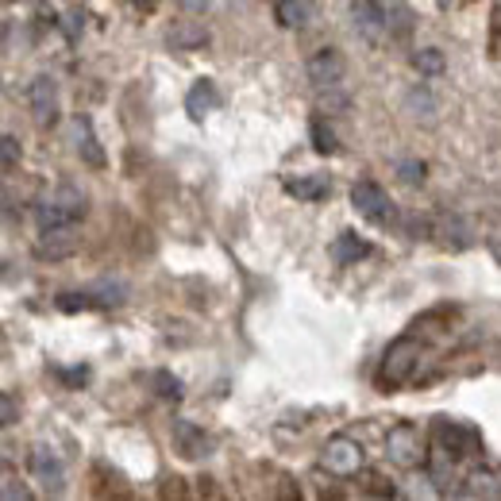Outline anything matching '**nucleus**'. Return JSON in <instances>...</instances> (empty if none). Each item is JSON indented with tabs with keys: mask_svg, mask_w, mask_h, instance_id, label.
<instances>
[{
	"mask_svg": "<svg viewBox=\"0 0 501 501\" xmlns=\"http://www.w3.org/2000/svg\"><path fill=\"white\" fill-rule=\"evenodd\" d=\"M85 212H89V200H85V193L78 190V185H59L51 197H42L35 205V220L39 227H54V224H78L85 220Z\"/></svg>",
	"mask_w": 501,
	"mask_h": 501,
	"instance_id": "nucleus-1",
	"label": "nucleus"
},
{
	"mask_svg": "<svg viewBox=\"0 0 501 501\" xmlns=\"http://www.w3.org/2000/svg\"><path fill=\"white\" fill-rule=\"evenodd\" d=\"M385 455H390V463L401 467V470H417V467H428V455L432 451L424 448L421 428L394 424L390 432H385Z\"/></svg>",
	"mask_w": 501,
	"mask_h": 501,
	"instance_id": "nucleus-2",
	"label": "nucleus"
},
{
	"mask_svg": "<svg viewBox=\"0 0 501 501\" xmlns=\"http://www.w3.org/2000/svg\"><path fill=\"white\" fill-rule=\"evenodd\" d=\"M320 467L328 470V475H336V478H359L366 470V451H363L359 440L332 436L324 443V451H320Z\"/></svg>",
	"mask_w": 501,
	"mask_h": 501,
	"instance_id": "nucleus-3",
	"label": "nucleus"
},
{
	"mask_svg": "<svg viewBox=\"0 0 501 501\" xmlns=\"http://www.w3.org/2000/svg\"><path fill=\"white\" fill-rule=\"evenodd\" d=\"M417 363H421V343L413 336H401L385 348V359H382V370H378V382L382 385H405L413 375H417Z\"/></svg>",
	"mask_w": 501,
	"mask_h": 501,
	"instance_id": "nucleus-4",
	"label": "nucleus"
},
{
	"mask_svg": "<svg viewBox=\"0 0 501 501\" xmlns=\"http://www.w3.org/2000/svg\"><path fill=\"white\" fill-rule=\"evenodd\" d=\"M351 205H355V212H359L363 220L378 224V227H385V224H394V220H397L390 193H385L378 181H370V178H363V181H355V185H351Z\"/></svg>",
	"mask_w": 501,
	"mask_h": 501,
	"instance_id": "nucleus-5",
	"label": "nucleus"
},
{
	"mask_svg": "<svg viewBox=\"0 0 501 501\" xmlns=\"http://www.w3.org/2000/svg\"><path fill=\"white\" fill-rule=\"evenodd\" d=\"M81 251V232L78 224H54V227H39L35 239V259L42 263H62L70 255Z\"/></svg>",
	"mask_w": 501,
	"mask_h": 501,
	"instance_id": "nucleus-6",
	"label": "nucleus"
},
{
	"mask_svg": "<svg viewBox=\"0 0 501 501\" xmlns=\"http://www.w3.org/2000/svg\"><path fill=\"white\" fill-rule=\"evenodd\" d=\"M432 443H436L443 455H451L455 463L467 459V455H478V436H475V428L455 424V421H443V417L432 424Z\"/></svg>",
	"mask_w": 501,
	"mask_h": 501,
	"instance_id": "nucleus-7",
	"label": "nucleus"
},
{
	"mask_svg": "<svg viewBox=\"0 0 501 501\" xmlns=\"http://www.w3.org/2000/svg\"><path fill=\"white\" fill-rule=\"evenodd\" d=\"M27 475H32L47 494H62V482H66V467L62 459L54 455L47 443H39V448L27 451Z\"/></svg>",
	"mask_w": 501,
	"mask_h": 501,
	"instance_id": "nucleus-8",
	"label": "nucleus"
},
{
	"mask_svg": "<svg viewBox=\"0 0 501 501\" xmlns=\"http://www.w3.org/2000/svg\"><path fill=\"white\" fill-rule=\"evenodd\" d=\"M351 27L363 42H382L390 32V12H385L378 0H355L351 5Z\"/></svg>",
	"mask_w": 501,
	"mask_h": 501,
	"instance_id": "nucleus-9",
	"label": "nucleus"
},
{
	"mask_svg": "<svg viewBox=\"0 0 501 501\" xmlns=\"http://www.w3.org/2000/svg\"><path fill=\"white\" fill-rule=\"evenodd\" d=\"M305 74H309V81L317 85V89H324V85H339L343 81V74H348V62H343V54L336 47H320L305 62Z\"/></svg>",
	"mask_w": 501,
	"mask_h": 501,
	"instance_id": "nucleus-10",
	"label": "nucleus"
},
{
	"mask_svg": "<svg viewBox=\"0 0 501 501\" xmlns=\"http://www.w3.org/2000/svg\"><path fill=\"white\" fill-rule=\"evenodd\" d=\"M170 436H174V451L181 455V459H205V455L212 451L209 432L200 424H193V421H174Z\"/></svg>",
	"mask_w": 501,
	"mask_h": 501,
	"instance_id": "nucleus-11",
	"label": "nucleus"
},
{
	"mask_svg": "<svg viewBox=\"0 0 501 501\" xmlns=\"http://www.w3.org/2000/svg\"><path fill=\"white\" fill-rule=\"evenodd\" d=\"M27 100H32V112H35L39 127H51L54 120H59V93H54L51 78H35L32 89H27Z\"/></svg>",
	"mask_w": 501,
	"mask_h": 501,
	"instance_id": "nucleus-12",
	"label": "nucleus"
},
{
	"mask_svg": "<svg viewBox=\"0 0 501 501\" xmlns=\"http://www.w3.org/2000/svg\"><path fill=\"white\" fill-rule=\"evenodd\" d=\"M274 20L290 32H305L317 20V0H278L274 5Z\"/></svg>",
	"mask_w": 501,
	"mask_h": 501,
	"instance_id": "nucleus-13",
	"label": "nucleus"
},
{
	"mask_svg": "<svg viewBox=\"0 0 501 501\" xmlns=\"http://www.w3.org/2000/svg\"><path fill=\"white\" fill-rule=\"evenodd\" d=\"M328 255H332L336 266H355V263H363L366 255H370V243L359 239L355 232H339V236L332 239V247H328Z\"/></svg>",
	"mask_w": 501,
	"mask_h": 501,
	"instance_id": "nucleus-14",
	"label": "nucleus"
},
{
	"mask_svg": "<svg viewBox=\"0 0 501 501\" xmlns=\"http://www.w3.org/2000/svg\"><path fill=\"white\" fill-rule=\"evenodd\" d=\"M455 497H501V475L497 470H470L467 475V486L463 490H455Z\"/></svg>",
	"mask_w": 501,
	"mask_h": 501,
	"instance_id": "nucleus-15",
	"label": "nucleus"
},
{
	"mask_svg": "<svg viewBox=\"0 0 501 501\" xmlns=\"http://www.w3.org/2000/svg\"><path fill=\"white\" fill-rule=\"evenodd\" d=\"M285 193L297 200H324L332 193V181L324 174H305V178H285Z\"/></svg>",
	"mask_w": 501,
	"mask_h": 501,
	"instance_id": "nucleus-16",
	"label": "nucleus"
},
{
	"mask_svg": "<svg viewBox=\"0 0 501 501\" xmlns=\"http://www.w3.org/2000/svg\"><path fill=\"white\" fill-rule=\"evenodd\" d=\"M217 105H220V89H217V85H212L209 78H200V81L193 85V89H190V97H185V108H190V116H193V120L209 116V112L217 108Z\"/></svg>",
	"mask_w": 501,
	"mask_h": 501,
	"instance_id": "nucleus-17",
	"label": "nucleus"
},
{
	"mask_svg": "<svg viewBox=\"0 0 501 501\" xmlns=\"http://www.w3.org/2000/svg\"><path fill=\"white\" fill-rule=\"evenodd\" d=\"M78 135H81V159L89 162L93 170H105L108 159H105V151H100V143H97V135H93V124L85 120V116L78 120Z\"/></svg>",
	"mask_w": 501,
	"mask_h": 501,
	"instance_id": "nucleus-18",
	"label": "nucleus"
},
{
	"mask_svg": "<svg viewBox=\"0 0 501 501\" xmlns=\"http://www.w3.org/2000/svg\"><path fill=\"white\" fill-rule=\"evenodd\" d=\"M470 232H475V227H470L463 217H448V220H440V227H436V236H443L448 247H467Z\"/></svg>",
	"mask_w": 501,
	"mask_h": 501,
	"instance_id": "nucleus-19",
	"label": "nucleus"
},
{
	"mask_svg": "<svg viewBox=\"0 0 501 501\" xmlns=\"http://www.w3.org/2000/svg\"><path fill=\"white\" fill-rule=\"evenodd\" d=\"M309 135H312V147H317L320 154H336L339 151V139L332 132V124H324V116H312Z\"/></svg>",
	"mask_w": 501,
	"mask_h": 501,
	"instance_id": "nucleus-20",
	"label": "nucleus"
},
{
	"mask_svg": "<svg viewBox=\"0 0 501 501\" xmlns=\"http://www.w3.org/2000/svg\"><path fill=\"white\" fill-rule=\"evenodd\" d=\"M443 51L440 47H424V51H417L413 54V70H417V74H424V78H436V74H443Z\"/></svg>",
	"mask_w": 501,
	"mask_h": 501,
	"instance_id": "nucleus-21",
	"label": "nucleus"
},
{
	"mask_svg": "<svg viewBox=\"0 0 501 501\" xmlns=\"http://www.w3.org/2000/svg\"><path fill=\"white\" fill-rule=\"evenodd\" d=\"M170 42H174L178 51H193V47H200V42H209V35H205V27L185 23V27H174V32H170Z\"/></svg>",
	"mask_w": 501,
	"mask_h": 501,
	"instance_id": "nucleus-22",
	"label": "nucleus"
},
{
	"mask_svg": "<svg viewBox=\"0 0 501 501\" xmlns=\"http://www.w3.org/2000/svg\"><path fill=\"white\" fill-rule=\"evenodd\" d=\"M0 162H5V174L20 166V139L12 132H5V139H0Z\"/></svg>",
	"mask_w": 501,
	"mask_h": 501,
	"instance_id": "nucleus-23",
	"label": "nucleus"
},
{
	"mask_svg": "<svg viewBox=\"0 0 501 501\" xmlns=\"http://www.w3.org/2000/svg\"><path fill=\"white\" fill-rule=\"evenodd\" d=\"M151 382H154V394H159V397H174V401L181 397V382L170 375V370H154Z\"/></svg>",
	"mask_w": 501,
	"mask_h": 501,
	"instance_id": "nucleus-24",
	"label": "nucleus"
},
{
	"mask_svg": "<svg viewBox=\"0 0 501 501\" xmlns=\"http://www.w3.org/2000/svg\"><path fill=\"white\" fill-rule=\"evenodd\" d=\"M397 178L405 185H424V162L421 159H401L397 162Z\"/></svg>",
	"mask_w": 501,
	"mask_h": 501,
	"instance_id": "nucleus-25",
	"label": "nucleus"
},
{
	"mask_svg": "<svg viewBox=\"0 0 501 501\" xmlns=\"http://www.w3.org/2000/svg\"><path fill=\"white\" fill-rule=\"evenodd\" d=\"M409 108H413V116H421V108H424L428 120L436 116V100H432V93H428V89H413L409 93Z\"/></svg>",
	"mask_w": 501,
	"mask_h": 501,
	"instance_id": "nucleus-26",
	"label": "nucleus"
},
{
	"mask_svg": "<svg viewBox=\"0 0 501 501\" xmlns=\"http://www.w3.org/2000/svg\"><path fill=\"white\" fill-rule=\"evenodd\" d=\"M363 494H370V497H397V486H394V482H385L382 475H366Z\"/></svg>",
	"mask_w": 501,
	"mask_h": 501,
	"instance_id": "nucleus-27",
	"label": "nucleus"
},
{
	"mask_svg": "<svg viewBox=\"0 0 501 501\" xmlns=\"http://www.w3.org/2000/svg\"><path fill=\"white\" fill-rule=\"evenodd\" d=\"M0 494H5V501H16V497H32V490L12 475V470H5V486H0Z\"/></svg>",
	"mask_w": 501,
	"mask_h": 501,
	"instance_id": "nucleus-28",
	"label": "nucleus"
},
{
	"mask_svg": "<svg viewBox=\"0 0 501 501\" xmlns=\"http://www.w3.org/2000/svg\"><path fill=\"white\" fill-rule=\"evenodd\" d=\"M159 497H190V486H185L181 475H170V478H162V486H159Z\"/></svg>",
	"mask_w": 501,
	"mask_h": 501,
	"instance_id": "nucleus-29",
	"label": "nucleus"
},
{
	"mask_svg": "<svg viewBox=\"0 0 501 501\" xmlns=\"http://www.w3.org/2000/svg\"><path fill=\"white\" fill-rule=\"evenodd\" d=\"M401 227L409 232V239H424L428 232H432V224L421 220V217H405V220H401Z\"/></svg>",
	"mask_w": 501,
	"mask_h": 501,
	"instance_id": "nucleus-30",
	"label": "nucleus"
},
{
	"mask_svg": "<svg viewBox=\"0 0 501 501\" xmlns=\"http://www.w3.org/2000/svg\"><path fill=\"white\" fill-rule=\"evenodd\" d=\"M0 417H5V428L16 424V397H12V394L0 397Z\"/></svg>",
	"mask_w": 501,
	"mask_h": 501,
	"instance_id": "nucleus-31",
	"label": "nucleus"
},
{
	"mask_svg": "<svg viewBox=\"0 0 501 501\" xmlns=\"http://www.w3.org/2000/svg\"><path fill=\"white\" fill-rule=\"evenodd\" d=\"M274 494H278V497H297L301 490L293 486V478H290V475H278V486H274Z\"/></svg>",
	"mask_w": 501,
	"mask_h": 501,
	"instance_id": "nucleus-32",
	"label": "nucleus"
},
{
	"mask_svg": "<svg viewBox=\"0 0 501 501\" xmlns=\"http://www.w3.org/2000/svg\"><path fill=\"white\" fill-rule=\"evenodd\" d=\"M200 497H220V490L212 486V478H200Z\"/></svg>",
	"mask_w": 501,
	"mask_h": 501,
	"instance_id": "nucleus-33",
	"label": "nucleus"
},
{
	"mask_svg": "<svg viewBox=\"0 0 501 501\" xmlns=\"http://www.w3.org/2000/svg\"><path fill=\"white\" fill-rule=\"evenodd\" d=\"M181 5H190V8H205L209 0H181Z\"/></svg>",
	"mask_w": 501,
	"mask_h": 501,
	"instance_id": "nucleus-34",
	"label": "nucleus"
},
{
	"mask_svg": "<svg viewBox=\"0 0 501 501\" xmlns=\"http://www.w3.org/2000/svg\"><path fill=\"white\" fill-rule=\"evenodd\" d=\"M455 5H459V0H440V8H455Z\"/></svg>",
	"mask_w": 501,
	"mask_h": 501,
	"instance_id": "nucleus-35",
	"label": "nucleus"
}]
</instances>
